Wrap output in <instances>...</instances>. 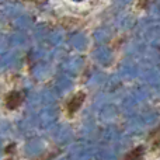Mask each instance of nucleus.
<instances>
[{
  "mask_svg": "<svg viewBox=\"0 0 160 160\" xmlns=\"http://www.w3.org/2000/svg\"><path fill=\"white\" fill-rule=\"evenodd\" d=\"M145 156V148L143 146H138L135 149H132L131 152H128L125 155L124 160H142Z\"/></svg>",
  "mask_w": 160,
  "mask_h": 160,
  "instance_id": "7ed1b4c3",
  "label": "nucleus"
},
{
  "mask_svg": "<svg viewBox=\"0 0 160 160\" xmlns=\"http://www.w3.org/2000/svg\"><path fill=\"white\" fill-rule=\"evenodd\" d=\"M22 100H24V97H22V94L20 91H11L6 97V101H4L6 108L7 110H16V108H18L21 105Z\"/></svg>",
  "mask_w": 160,
  "mask_h": 160,
  "instance_id": "f03ea898",
  "label": "nucleus"
},
{
  "mask_svg": "<svg viewBox=\"0 0 160 160\" xmlns=\"http://www.w3.org/2000/svg\"><path fill=\"white\" fill-rule=\"evenodd\" d=\"M84 98H86V94L84 93H76L73 97H70V100L68 101L66 104V112L68 115L72 117L73 114H76L78 111L80 110V107L83 105V102H84Z\"/></svg>",
  "mask_w": 160,
  "mask_h": 160,
  "instance_id": "f257e3e1",
  "label": "nucleus"
}]
</instances>
